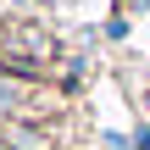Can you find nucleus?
<instances>
[{
  "label": "nucleus",
  "mask_w": 150,
  "mask_h": 150,
  "mask_svg": "<svg viewBox=\"0 0 150 150\" xmlns=\"http://www.w3.org/2000/svg\"><path fill=\"white\" fill-rule=\"evenodd\" d=\"M11 106H17V89H11V83L0 78V111H11Z\"/></svg>",
  "instance_id": "nucleus-2"
},
{
  "label": "nucleus",
  "mask_w": 150,
  "mask_h": 150,
  "mask_svg": "<svg viewBox=\"0 0 150 150\" xmlns=\"http://www.w3.org/2000/svg\"><path fill=\"white\" fill-rule=\"evenodd\" d=\"M11 139H17V145H22V150H45V139H39V134H28V128H17Z\"/></svg>",
  "instance_id": "nucleus-1"
}]
</instances>
